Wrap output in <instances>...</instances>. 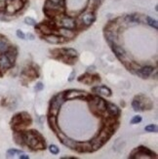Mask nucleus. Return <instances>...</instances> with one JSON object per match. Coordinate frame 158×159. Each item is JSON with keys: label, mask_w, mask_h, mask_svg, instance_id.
<instances>
[{"label": "nucleus", "mask_w": 158, "mask_h": 159, "mask_svg": "<svg viewBox=\"0 0 158 159\" xmlns=\"http://www.w3.org/2000/svg\"><path fill=\"white\" fill-rule=\"evenodd\" d=\"M140 155H142V157H150V158H156V154L154 152H152L151 150L148 149L147 148H145V147H139L138 148H136L132 151L131 155L129 157L130 158H139Z\"/></svg>", "instance_id": "1"}, {"label": "nucleus", "mask_w": 158, "mask_h": 159, "mask_svg": "<svg viewBox=\"0 0 158 159\" xmlns=\"http://www.w3.org/2000/svg\"><path fill=\"white\" fill-rule=\"evenodd\" d=\"M64 96L66 101L73 99H82L83 97H87L88 94L84 91H80V90H70V91L64 92Z\"/></svg>", "instance_id": "2"}, {"label": "nucleus", "mask_w": 158, "mask_h": 159, "mask_svg": "<svg viewBox=\"0 0 158 159\" xmlns=\"http://www.w3.org/2000/svg\"><path fill=\"white\" fill-rule=\"evenodd\" d=\"M100 80H101V78H100L99 75H91L88 72L78 77L79 82L84 83V84H87V85H91V84H93V83L99 82Z\"/></svg>", "instance_id": "3"}, {"label": "nucleus", "mask_w": 158, "mask_h": 159, "mask_svg": "<svg viewBox=\"0 0 158 159\" xmlns=\"http://www.w3.org/2000/svg\"><path fill=\"white\" fill-rule=\"evenodd\" d=\"M8 3L9 4L6 7V11L10 14H13V13H15V12L22 9L25 2L23 0H11V1Z\"/></svg>", "instance_id": "4"}, {"label": "nucleus", "mask_w": 158, "mask_h": 159, "mask_svg": "<svg viewBox=\"0 0 158 159\" xmlns=\"http://www.w3.org/2000/svg\"><path fill=\"white\" fill-rule=\"evenodd\" d=\"M153 71V67L150 66H141L138 70H136V74L140 76L141 78H147Z\"/></svg>", "instance_id": "5"}, {"label": "nucleus", "mask_w": 158, "mask_h": 159, "mask_svg": "<svg viewBox=\"0 0 158 159\" xmlns=\"http://www.w3.org/2000/svg\"><path fill=\"white\" fill-rule=\"evenodd\" d=\"M111 49L113 53L115 54V56L117 57L120 61H124L126 58V51L124 50V48H122L121 46H118L117 44H112Z\"/></svg>", "instance_id": "6"}, {"label": "nucleus", "mask_w": 158, "mask_h": 159, "mask_svg": "<svg viewBox=\"0 0 158 159\" xmlns=\"http://www.w3.org/2000/svg\"><path fill=\"white\" fill-rule=\"evenodd\" d=\"M93 92L94 93H98L101 95H104L106 97H111V90L107 88L106 86H96L93 89Z\"/></svg>", "instance_id": "7"}, {"label": "nucleus", "mask_w": 158, "mask_h": 159, "mask_svg": "<svg viewBox=\"0 0 158 159\" xmlns=\"http://www.w3.org/2000/svg\"><path fill=\"white\" fill-rule=\"evenodd\" d=\"M61 25L65 27V29H68V30H74L75 29V22L74 20L70 18V17H65L61 20Z\"/></svg>", "instance_id": "8"}, {"label": "nucleus", "mask_w": 158, "mask_h": 159, "mask_svg": "<svg viewBox=\"0 0 158 159\" xmlns=\"http://www.w3.org/2000/svg\"><path fill=\"white\" fill-rule=\"evenodd\" d=\"M106 110L108 112V114L111 115V116H118L120 114L119 108L116 107L115 105H113V103H111V102H106Z\"/></svg>", "instance_id": "9"}, {"label": "nucleus", "mask_w": 158, "mask_h": 159, "mask_svg": "<svg viewBox=\"0 0 158 159\" xmlns=\"http://www.w3.org/2000/svg\"><path fill=\"white\" fill-rule=\"evenodd\" d=\"M12 66L13 64L11 63V61L6 55H1L0 56V68L1 70H8Z\"/></svg>", "instance_id": "10"}, {"label": "nucleus", "mask_w": 158, "mask_h": 159, "mask_svg": "<svg viewBox=\"0 0 158 159\" xmlns=\"http://www.w3.org/2000/svg\"><path fill=\"white\" fill-rule=\"evenodd\" d=\"M81 20H82V22H83L84 25H90L95 22L96 17H95V15H93V14H91V13H87V14H84V15L81 16Z\"/></svg>", "instance_id": "11"}, {"label": "nucleus", "mask_w": 158, "mask_h": 159, "mask_svg": "<svg viewBox=\"0 0 158 159\" xmlns=\"http://www.w3.org/2000/svg\"><path fill=\"white\" fill-rule=\"evenodd\" d=\"M44 39L47 41V42L53 43V44H59V43L65 42V39H61V38H60L57 35H54V34H49V35H46Z\"/></svg>", "instance_id": "12"}, {"label": "nucleus", "mask_w": 158, "mask_h": 159, "mask_svg": "<svg viewBox=\"0 0 158 159\" xmlns=\"http://www.w3.org/2000/svg\"><path fill=\"white\" fill-rule=\"evenodd\" d=\"M60 34L63 37H65V38H72V37H74V35H75V33L72 31V30H68V29H61V30H60Z\"/></svg>", "instance_id": "13"}, {"label": "nucleus", "mask_w": 158, "mask_h": 159, "mask_svg": "<svg viewBox=\"0 0 158 159\" xmlns=\"http://www.w3.org/2000/svg\"><path fill=\"white\" fill-rule=\"evenodd\" d=\"M132 107H133L135 111H142V106H141V103H140V101L137 99V97H136V98L132 102Z\"/></svg>", "instance_id": "14"}, {"label": "nucleus", "mask_w": 158, "mask_h": 159, "mask_svg": "<svg viewBox=\"0 0 158 159\" xmlns=\"http://www.w3.org/2000/svg\"><path fill=\"white\" fill-rule=\"evenodd\" d=\"M8 50H10V48L8 44L6 43V41L3 39H0V53H6Z\"/></svg>", "instance_id": "15"}, {"label": "nucleus", "mask_w": 158, "mask_h": 159, "mask_svg": "<svg viewBox=\"0 0 158 159\" xmlns=\"http://www.w3.org/2000/svg\"><path fill=\"white\" fill-rule=\"evenodd\" d=\"M145 130L147 131V132H149V133H156L157 132V126L155 125V124H149V125L146 126Z\"/></svg>", "instance_id": "16"}, {"label": "nucleus", "mask_w": 158, "mask_h": 159, "mask_svg": "<svg viewBox=\"0 0 158 159\" xmlns=\"http://www.w3.org/2000/svg\"><path fill=\"white\" fill-rule=\"evenodd\" d=\"M147 23L151 26V27H154L155 30H157V22L155 20H153L152 18L150 17H147Z\"/></svg>", "instance_id": "17"}, {"label": "nucleus", "mask_w": 158, "mask_h": 159, "mask_svg": "<svg viewBox=\"0 0 158 159\" xmlns=\"http://www.w3.org/2000/svg\"><path fill=\"white\" fill-rule=\"evenodd\" d=\"M20 153H22V151H20V150H18V149H9L8 151H7V156H8V157H12L14 155L20 154Z\"/></svg>", "instance_id": "18"}, {"label": "nucleus", "mask_w": 158, "mask_h": 159, "mask_svg": "<svg viewBox=\"0 0 158 159\" xmlns=\"http://www.w3.org/2000/svg\"><path fill=\"white\" fill-rule=\"evenodd\" d=\"M49 150L52 154H58L60 152V148L56 146V144H51L49 147Z\"/></svg>", "instance_id": "19"}, {"label": "nucleus", "mask_w": 158, "mask_h": 159, "mask_svg": "<svg viewBox=\"0 0 158 159\" xmlns=\"http://www.w3.org/2000/svg\"><path fill=\"white\" fill-rule=\"evenodd\" d=\"M25 23L26 25H36V22H35V20L32 19V18H29V17H27L25 19Z\"/></svg>", "instance_id": "20"}, {"label": "nucleus", "mask_w": 158, "mask_h": 159, "mask_svg": "<svg viewBox=\"0 0 158 159\" xmlns=\"http://www.w3.org/2000/svg\"><path fill=\"white\" fill-rule=\"evenodd\" d=\"M142 116H140V115H136V116H134L133 118H132L131 124H138V123L142 122Z\"/></svg>", "instance_id": "21"}, {"label": "nucleus", "mask_w": 158, "mask_h": 159, "mask_svg": "<svg viewBox=\"0 0 158 159\" xmlns=\"http://www.w3.org/2000/svg\"><path fill=\"white\" fill-rule=\"evenodd\" d=\"M49 2H51L54 5H64V0H49Z\"/></svg>", "instance_id": "22"}, {"label": "nucleus", "mask_w": 158, "mask_h": 159, "mask_svg": "<svg viewBox=\"0 0 158 159\" xmlns=\"http://www.w3.org/2000/svg\"><path fill=\"white\" fill-rule=\"evenodd\" d=\"M17 36L19 38H20V39H25V34L22 30H17Z\"/></svg>", "instance_id": "23"}, {"label": "nucleus", "mask_w": 158, "mask_h": 159, "mask_svg": "<svg viewBox=\"0 0 158 159\" xmlns=\"http://www.w3.org/2000/svg\"><path fill=\"white\" fill-rule=\"evenodd\" d=\"M43 88H44V85L41 82H38L36 84V86H35V91H41Z\"/></svg>", "instance_id": "24"}, {"label": "nucleus", "mask_w": 158, "mask_h": 159, "mask_svg": "<svg viewBox=\"0 0 158 159\" xmlns=\"http://www.w3.org/2000/svg\"><path fill=\"white\" fill-rule=\"evenodd\" d=\"M20 159H29V155H25V154H22L19 156Z\"/></svg>", "instance_id": "25"}, {"label": "nucleus", "mask_w": 158, "mask_h": 159, "mask_svg": "<svg viewBox=\"0 0 158 159\" xmlns=\"http://www.w3.org/2000/svg\"><path fill=\"white\" fill-rule=\"evenodd\" d=\"M27 37H29V39H30V40H33V39H34V36L32 35L31 33H29V34H27Z\"/></svg>", "instance_id": "26"}]
</instances>
